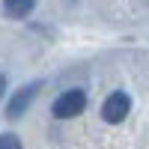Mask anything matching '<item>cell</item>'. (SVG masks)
Returning <instances> with one entry per match:
<instances>
[{"mask_svg":"<svg viewBox=\"0 0 149 149\" xmlns=\"http://www.w3.org/2000/svg\"><path fill=\"white\" fill-rule=\"evenodd\" d=\"M36 6V0H3V9L9 18H27Z\"/></svg>","mask_w":149,"mask_h":149,"instance_id":"277c9868","label":"cell"},{"mask_svg":"<svg viewBox=\"0 0 149 149\" xmlns=\"http://www.w3.org/2000/svg\"><path fill=\"white\" fill-rule=\"evenodd\" d=\"M0 149H24L15 134H0Z\"/></svg>","mask_w":149,"mask_h":149,"instance_id":"5b68a950","label":"cell"},{"mask_svg":"<svg viewBox=\"0 0 149 149\" xmlns=\"http://www.w3.org/2000/svg\"><path fill=\"white\" fill-rule=\"evenodd\" d=\"M84 107H86V95H84V90H66V93L54 102L51 110H54L57 119H72V116H78Z\"/></svg>","mask_w":149,"mask_h":149,"instance_id":"6da1fadb","label":"cell"},{"mask_svg":"<svg viewBox=\"0 0 149 149\" xmlns=\"http://www.w3.org/2000/svg\"><path fill=\"white\" fill-rule=\"evenodd\" d=\"M128 110H131V98L125 95V93H110L107 98H104V104H102V116H104V122H122L128 116Z\"/></svg>","mask_w":149,"mask_h":149,"instance_id":"7a4b0ae2","label":"cell"},{"mask_svg":"<svg viewBox=\"0 0 149 149\" xmlns=\"http://www.w3.org/2000/svg\"><path fill=\"white\" fill-rule=\"evenodd\" d=\"M39 90H42V81H33V84H27V86H21V90L12 95V102H9V107H6V116H9V119H18L24 110L30 107V102L39 95Z\"/></svg>","mask_w":149,"mask_h":149,"instance_id":"3957f363","label":"cell"},{"mask_svg":"<svg viewBox=\"0 0 149 149\" xmlns=\"http://www.w3.org/2000/svg\"><path fill=\"white\" fill-rule=\"evenodd\" d=\"M3 90H6V78L0 74V95H3Z\"/></svg>","mask_w":149,"mask_h":149,"instance_id":"8992f818","label":"cell"}]
</instances>
